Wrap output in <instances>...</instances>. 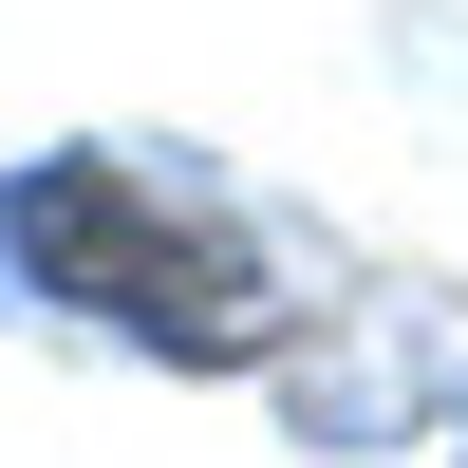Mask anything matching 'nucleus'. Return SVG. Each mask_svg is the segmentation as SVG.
<instances>
[{
    "instance_id": "f257e3e1",
    "label": "nucleus",
    "mask_w": 468,
    "mask_h": 468,
    "mask_svg": "<svg viewBox=\"0 0 468 468\" xmlns=\"http://www.w3.org/2000/svg\"><path fill=\"white\" fill-rule=\"evenodd\" d=\"M0 262L37 319L112 337L150 375H282V337H300L262 207H225L187 150H37L0 187Z\"/></svg>"
},
{
    "instance_id": "f03ea898",
    "label": "nucleus",
    "mask_w": 468,
    "mask_h": 468,
    "mask_svg": "<svg viewBox=\"0 0 468 468\" xmlns=\"http://www.w3.org/2000/svg\"><path fill=\"white\" fill-rule=\"evenodd\" d=\"M450 450H468V431H450Z\"/></svg>"
}]
</instances>
